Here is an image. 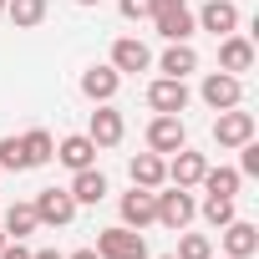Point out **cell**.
I'll return each instance as SVG.
<instances>
[{"label":"cell","mask_w":259,"mask_h":259,"mask_svg":"<svg viewBox=\"0 0 259 259\" xmlns=\"http://www.w3.org/2000/svg\"><path fill=\"white\" fill-rule=\"evenodd\" d=\"M153 26H158V36L163 41H188L193 36V11H188V0H153V16H148Z\"/></svg>","instance_id":"1"},{"label":"cell","mask_w":259,"mask_h":259,"mask_svg":"<svg viewBox=\"0 0 259 259\" xmlns=\"http://www.w3.org/2000/svg\"><path fill=\"white\" fill-rule=\"evenodd\" d=\"M97 254L102 259H148V239H143V229L117 224V229H102L97 234Z\"/></svg>","instance_id":"2"},{"label":"cell","mask_w":259,"mask_h":259,"mask_svg":"<svg viewBox=\"0 0 259 259\" xmlns=\"http://www.w3.org/2000/svg\"><path fill=\"white\" fill-rule=\"evenodd\" d=\"M153 198H158V224H163V229H188V224H193V213H198L193 193H188V188H178V183H168L163 193L153 188Z\"/></svg>","instance_id":"3"},{"label":"cell","mask_w":259,"mask_h":259,"mask_svg":"<svg viewBox=\"0 0 259 259\" xmlns=\"http://www.w3.org/2000/svg\"><path fill=\"white\" fill-rule=\"evenodd\" d=\"M178 148H188V127H183V117L158 112V117L148 122V153L168 158V153H178Z\"/></svg>","instance_id":"4"},{"label":"cell","mask_w":259,"mask_h":259,"mask_svg":"<svg viewBox=\"0 0 259 259\" xmlns=\"http://www.w3.org/2000/svg\"><path fill=\"white\" fill-rule=\"evenodd\" d=\"M76 198H71V188H41L36 193V219L41 224H51V229H66L71 219H76Z\"/></svg>","instance_id":"5"},{"label":"cell","mask_w":259,"mask_h":259,"mask_svg":"<svg viewBox=\"0 0 259 259\" xmlns=\"http://www.w3.org/2000/svg\"><path fill=\"white\" fill-rule=\"evenodd\" d=\"M198 97H203L213 112H229V107H239V102H244V81H239V76H229V71H208V76H203V87H198Z\"/></svg>","instance_id":"6"},{"label":"cell","mask_w":259,"mask_h":259,"mask_svg":"<svg viewBox=\"0 0 259 259\" xmlns=\"http://www.w3.org/2000/svg\"><path fill=\"white\" fill-rule=\"evenodd\" d=\"M122 133H127L122 112H117L112 102H97V112H92V122H87V138H92L97 148H117V143H122Z\"/></svg>","instance_id":"7"},{"label":"cell","mask_w":259,"mask_h":259,"mask_svg":"<svg viewBox=\"0 0 259 259\" xmlns=\"http://www.w3.org/2000/svg\"><path fill=\"white\" fill-rule=\"evenodd\" d=\"M249 138H254V112H239V107L219 112V122H213V143L219 148H244Z\"/></svg>","instance_id":"8"},{"label":"cell","mask_w":259,"mask_h":259,"mask_svg":"<svg viewBox=\"0 0 259 259\" xmlns=\"http://www.w3.org/2000/svg\"><path fill=\"white\" fill-rule=\"evenodd\" d=\"M122 224H127V229L158 224V198H153V188H138V183H133V193H122Z\"/></svg>","instance_id":"9"},{"label":"cell","mask_w":259,"mask_h":259,"mask_svg":"<svg viewBox=\"0 0 259 259\" xmlns=\"http://www.w3.org/2000/svg\"><path fill=\"white\" fill-rule=\"evenodd\" d=\"M254 66V41L249 36H219V71H229V76H239V71H249Z\"/></svg>","instance_id":"10"},{"label":"cell","mask_w":259,"mask_h":259,"mask_svg":"<svg viewBox=\"0 0 259 259\" xmlns=\"http://www.w3.org/2000/svg\"><path fill=\"white\" fill-rule=\"evenodd\" d=\"M148 107L153 112H183L188 107V87H183V76H158L153 87H148Z\"/></svg>","instance_id":"11"},{"label":"cell","mask_w":259,"mask_h":259,"mask_svg":"<svg viewBox=\"0 0 259 259\" xmlns=\"http://www.w3.org/2000/svg\"><path fill=\"white\" fill-rule=\"evenodd\" d=\"M203 173H208V158L203 153H188V148H178L173 163H168V183H178V188H198Z\"/></svg>","instance_id":"12"},{"label":"cell","mask_w":259,"mask_h":259,"mask_svg":"<svg viewBox=\"0 0 259 259\" xmlns=\"http://www.w3.org/2000/svg\"><path fill=\"white\" fill-rule=\"evenodd\" d=\"M56 158H61L71 173H81V168H97V143H92L87 133H71V138H61V143H56Z\"/></svg>","instance_id":"13"},{"label":"cell","mask_w":259,"mask_h":259,"mask_svg":"<svg viewBox=\"0 0 259 259\" xmlns=\"http://www.w3.org/2000/svg\"><path fill=\"white\" fill-rule=\"evenodd\" d=\"M254 249H259V229L249 219H229L224 224V254L229 259H249Z\"/></svg>","instance_id":"14"},{"label":"cell","mask_w":259,"mask_h":259,"mask_svg":"<svg viewBox=\"0 0 259 259\" xmlns=\"http://www.w3.org/2000/svg\"><path fill=\"white\" fill-rule=\"evenodd\" d=\"M148 66H153V51H148L138 36L112 41V71H148Z\"/></svg>","instance_id":"15"},{"label":"cell","mask_w":259,"mask_h":259,"mask_svg":"<svg viewBox=\"0 0 259 259\" xmlns=\"http://www.w3.org/2000/svg\"><path fill=\"white\" fill-rule=\"evenodd\" d=\"M117 87H122V71H112V66H87L81 71V97H92V102H112Z\"/></svg>","instance_id":"16"},{"label":"cell","mask_w":259,"mask_h":259,"mask_svg":"<svg viewBox=\"0 0 259 259\" xmlns=\"http://www.w3.org/2000/svg\"><path fill=\"white\" fill-rule=\"evenodd\" d=\"M193 21H198L203 31H213V36H229V31L239 26V6H234V0H208Z\"/></svg>","instance_id":"17"},{"label":"cell","mask_w":259,"mask_h":259,"mask_svg":"<svg viewBox=\"0 0 259 259\" xmlns=\"http://www.w3.org/2000/svg\"><path fill=\"white\" fill-rule=\"evenodd\" d=\"M127 173H133L138 188H163V183H168V163H163L158 153H138L133 163H127Z\"/></svg>","instance_id":"18"},{"label":"cell","mask_w":259,"mask_h":259,"mask_svg":"<svg viewBox=\"0 0 259 259\" xmlns=\"http://www.w3.org/2000/svg\"><path fill=\"white\" fill-rule=\"evenodd\" d=\"M158 71H163V76H188V71H198V51H193L188 41H168Z\"/></svg>","instance_id":"19"},{"label":"cell","mask_w":259,"mask_h":259,"mask_svg":"<svg viewBox=\"0 0 259 259\" xmlns=\"http://www.w3.org/2000/svg\"><path fill=\"white\" fill-rule=\"evenodd\" d=\"M6 239H26V234H36L41 229V219H36V203H11L6 208Z\"/></svg>","instance_id":"20"},{"label":"cell","mask_w":259,"mask_h":259,"mask_svg":"<svg viewBox=\"0 0 259 259\" xmlns=\"http://www.w3.org/2000/svg\"><path fill=\"white\" fill-rule=\"evenodd\" d=\"M71 198H76V203H102V198H107V178H102V168H81V173L71 178Z\"/></svg>","instance_id":"21"},{"label":"cell","mask_w":259,"mask_h":259,"mask_svg":"<svg viewBox=\"0 0 259 259\" xmlns=\"http://www.w3.org/2000/svg\"><path fill=\"white\" fill-rule=\"evenodd\" d=\"M21 143H26V163H31V168H46V163L56 158V138L46 133V127H31Z\"/></svg>","instance_id":"22"},{"label":"cell","mask_w":259,"mask_h":259,"mask_svg":"<svg viewBox=\"0 0 259 259\" xmlns=\"http://www.w3.org/2000/svg\"><path fill=\"white\" fill-rule=\"evenodd\" d=\"M6 16H11L16 31H31V26L46 21V0H6Z\"/></svg>","instance_id":"23"},{"label":"cell","mask_w":259,"mask_h":259,"mask_svg":"<svg viewBox=\"0 0 259 259\" xmlns=\"http://www.w3.org/2000/svg\"><path fill=\"white\" fill-rule=\"evenodd\" d=\"M239 183H244V178H239V168H208V173H203V188H208L213 198H234V193H239Z\"/></svg>","instance_id":"24"},{"label":"cell","mask_w":259,"mask_h":259,"mask_svg":"<svg viewBox=\"0 0 259 259\" xmlns=\"http://www.w3.org/2000/svg\"><path fill=\"white\" fill-rule=\"evenodd\" d=\"M26 143L21 138H0V173H26Z\"/></svg>","instance_id":"25"},{"label":"cell","mask_w":259,"mask_h":259,"mask_svg":"<svg viewBox=\"0 0 259 259\" xmlns=\"http://www.w3.org/2000/svg\"><path fill=\"white\" fill-rule=\"evenodd\" d=\"M203 219H208L213 229H224L229 219H239V213H234V198H213V193H208V198H203Z\"/></svg>","instance_id":"26"},{"label":"cell","mask_w":259,"mask_h":259,"mask_svg":"<svg viewBox=\"0 0 259 259\" xmlns=\"http://www.w3.org/2000/svg\"><path fill=\"white\" fill-rule=\"evenodd\" d=\"M208 254H213L208 234H183L178 239V259H208Z\"/></svg>","instance_id":"27"},{"label":"cell","mask_w":259,"mask_h":259,"mask_svg":"<svg viewBox=\"0 0 259 259\" xmlns=\"http://www.w3.org/2000/svg\"><path fill=\"white\" fill-rule=\"evenodd\" d=\"M239 178H259V143L254 138L239 148Z\"/></svg>","instance_id":"28"},{"label":"cell","mask_w":259,"mask_h":259,"mask_svg":"<svg viewBox=\"0 0 259 259\" xmlns=\"http://www.w3.org/2000/svg\"><path fill=\"white\" fill-rule=\"evenodd\" d=\"M122 16L127 21H148L153 16V0H122Z\"/></svg>","instance_id":"29"},{"label":"cell","mask_w":259,"mask_h":259,"mask_svg":"<svg viewBox=\"0 0 259 259\" xmlns=\"http://www.w3.org/2000/svg\"><path fill=\"white\" fill-rule=\"evenodd\" d=\"M0 259H31V249L16 239V244H6V249H0Z\"/></svg>","instance_id":"30"},{"label":"cell","mask_w":259,"mask_h":259,"mask_svg":"<svg viewBox=\"0 0 259 259\" xmlns=\"http://www.w3.org/2000/svg\"><path fill=\"white\" fill-rule=\"evenodd\" d=\"M66 259H102L97 249H76V254H66Z\"/></svg>","instance_id":"31"},{"label":"cell","mask_w":259,"mask_h":259,"mask_svg":"<svg viewBox=\"0 0 259 259\" xmlns=\"http://www.w3.org/2000/svg\"><path fill=\"white\" fill-rule=\"evenodd\" d=\"M31 259H66V254H56V249H41V254H31Z\"/></svg>","instance_id":"32"},{"label":"cell","mask_w":259,"mask_h":259,"mask_svg":"<svg viewBox=\"0 0 259 259\" xmlns=\"http://www.w3.org/2000/svg\"><path fill=\"white\" fill-rule=\"evenodd\" d=\"M76 6H102V0H76Z\"/></svg>","instance_id":"33"},{"label":"cell","mask_w":259,"mask_h":259,"mask_svg":"<svg viewBox=\"0 0 259 259\" xmlns=\"http://www.w3.org/2000/svg\"><path fill=\"white\" fill-rule=\"evenodd\" d=\"M6 244H11V239H6V229H0V249H6Z\"/></svg>","instance_id":"34"},{"label":"cell","mask_w":259,"mask_h":259,"mask_svg":"<svg viewBox=\"0 0 259 259\" xmlns=\"http://www.w3.org/2000/svg\"><path fill=\"white\" fill-rule=\"evenodd\" d=\"M0 16H6V0H0Z\"/></svg>","instance_id":"35"},{"label":"cell","mask_w":259,"mask_h":259,"mask_svg":"<svg viewBox=\"0 0 259 259\" xmlns=\"http://www.w3.org/2000/svg\"><path fill=\"white\" fill-rule=\"evenodd\" d=\"M163 259H178V254H163Z\"/></svg>","instance_id":"36"},{"label":"cell","mask_w":259,"mask_h":259,"mask_svg":"<svg viewBox=\"0 0 259 259\" xmlns=\"http://www.w3.org/2000/svg\"><path fill=\"white\" fill-rule=\"evenodd\" d=\"M208 259H213V254H208ZM224 259H229V254H224Z\"/></svg>","instance_id":"37"}]
</instances>
